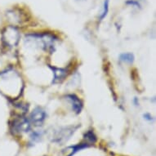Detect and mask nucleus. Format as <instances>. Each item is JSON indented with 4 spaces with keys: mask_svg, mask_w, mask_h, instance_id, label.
Here are the masks:
<instances>
[{
    "mask_svg": "<svg viewBox=\"0 0 156 156\" xmlns=\"http://www.w3.org/2000/svg\"><path fill=\"white\" fill-rule=\"evenodd\" d=\"M79 1H83V0H79Z\"/></svg>",
    "mask_w": 156,
    "mask_h": 156,
    "instance_id": "obj_14",
    "label": "nucleus"
},
{
    "mask_svg": "<svg viewBox=\"0 0 156 156\" xmlns=\"http://www.w3.org/2000/svg\"><path fill=\"white\" fill-rule=\"evenodd\" d=\"M119 59L122 62L131 64V63H133L134 62V56H133V54L129 53V52H128V53H123L119 56Z\"/></svg>",
    "mask_w": 156,
    "mask_h": 156,
    "instance_id": "obj_9",
    "label": "nucleus"
},
{
    "mask_svg": "<svg viewBox=\"0 0 156 156\" xmlns=\"http://www.w3.org/2000/svg\"><path fill=\"white\" fill-rule=\"evenodd\" d=\"M144 118L148 121H151L153 119H152V116H151L150 114H145V115H144Z\"/></svg>",
    "mask_w": 156,
    "mask_h": 156,
    "instance_id": "obj_13",
    "label": "nucleus"
},
{
    "mask_svg": "<svg viewBox=\"0 0 156 156\" xmlns=\"http://www.w3.org/2000/svg\"><path fill=\"white\" fill-rule=\"evenodd\" d=\"M90 145L87 142H82V143H79L74 146H68L66 148L63 149L61 152V156H73L77 152L82 151L83 149L88 148Z\"/></svg>",
    "mask_w": 156,
    "mask_h": 156,
    "instance_id": "obj_5",
    "label": "nucleus"
},
{
    "mask_svg": "<svg viewBox=\"0 0 156 156\" xmlns=\"http://www.w3.org/2000/svg\"><path fill=\"white\" fill-rule=\"evenodd\" d=\"M47 118V114L44 109L41 107H36L34 110L31 112L30 121L34 125L41 126L44 123V121Z\"/></svg>",
    "mask_w": 156,
    "mask_h": 156,
    "instance_id": "obj_4",
    "label": "nucleus"
},
{
    "mask_svg": "<svg viewBox=\"0 0 156 156\" xmlns=\"http://www.w3.org/2000/svg\"><path fill=\"white\" fill-rule=\"evenodd\" d=\"M42 136H43V132L42 131H36V132H34L32 134L30 135V140L32 142H37L40 139H41Z\"/></svg>",
    "mask_w": 156,
    "mask_h": 156,
    "instance_id": "obj_11",
    "label": "nucleus"
},
{
    "mask_svg": "<svg viewBox=\"0 0 156 156\" xmlns=\"http://www.w3.org/2000/svg\"><path fill=\"white\" fill-rule=\"evenodd\" d=\"M84 141L85 142H87L91 146L92 144H94L97 142V136L95 135V133L92 131H87V133L84 134Z\"/></svg>",
    "mask_w": 156,
    "mask_h": 156,
    "instance_id": "obj_8",
    "label": "nucleus"
},
{
    "mask_svg": "<svg viewBox=\"0 0 156 156\" xmlns=\"http://www.w3.org/2000/svg\"><path fill=\"white\" fill-rule=\"evenodd\" d=\"M108 12H109V0H105L103 4V9L100 15V21H102L103 19L106 16Z\"/></svg>",
    "mask_w": 156,
    "mask_h": 156,
    "instance_id": "obj_10",
    "label": "nucleus"
},
{
    "mask_svg": "<svg viewBox=\"0 0 156 156\" xmlns=\"http://www.w3.org/2000/svg\"><path fill=\"white\" fill-rule=\"evenodd\" d=\"M66 99L72 105V109L76 114H80L83 109V103L79 97L74 94H69L66 96Z\"/></svg>",
    "mask_w": 156,
    "mask_h": 156,
    "instance_id": "obj_6",
    "label": "nucleus"
},
{
    "mask_svg": "<svg viewBox=\"0 0 156 156\" xmlns=\"http://www.w3.org/2000/svg\"><path fill=\"white\" fill-rule=\"evenodd\" d=\"M80 126H68L62 128L54 132L52 134V141L55 143L59 144V145H63L66 142L69 141L74 133L76 132L78 128Z\"/></svg>",
    "mask_w": 156,
    "mask_h": 156,
    "instance_id": "obj_1",
    "label": "nucleus"
},
{
    "mask_svg": "<svg viewBox=\"0 0 156 156\" xmlns=\"http://www.w3.org/2000/svg\"><path fill=\"white\" fill-rule=\"evenodd\" d=\"M31 129V123L26 118H18L12 121L11 124V130L14 133H27Z\"/></svg>",
    "mask_w": 156,
    "mask_h": 156,
    "instance_id": "obj_3",
    "label": "nucleus"
},
{
    "mask_svg": "<svg viewBox=\"0 0 156 156\" xmlns=\"http://www.w3.org/2000/svg\"><path fill=\"white\" fill-rule=\"evenodd\" d=\"M127 4H131V5L133 6H136V7H139V3L138 2H136V1H134V0H129V1H128L127 2Z\"/></svg>",
    "mask_w": 156,
    "mask_h": 156,
    "instance_id": "obj_12",
    "label": "nucleus"
},
{
    "mask_svg": "<svg viewBox=\"0 0 156 156\" xmlns=\"http://www.w3.org/2000/svg\"><path fill=\"white\" fill-rule=\"evenodd\" d=\"M20 39L19 31L14 26H8L2 33V42L5 46L13 48L18 44Z\"/></svg>",
    "mask_w": 156,
    "mask_h": 156,
    "instance_id": "obj_2",
    "label": "nucleus"
},
{
    "mask_svg": "<svg viewBox=\"0 0 156 156\" xmlns=\"http://www.w3.org/2000/svg\"><path fill=\"white\" fill-rule=\"evenodd\" d=\"M51 67V69L53 70L54 73V80L53 83H61L65 80V78L67 75V70L66 69H60V68H55Z\"/></svg>",
    "mask_w": 156,
    "mask_h": 156,
    "instance_id": "obj_7",
    "label": "nucleus"
}]
</instances>
